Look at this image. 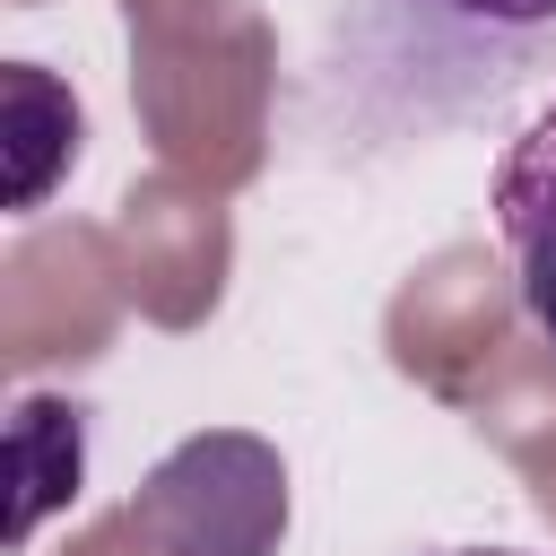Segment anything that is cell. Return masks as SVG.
<instances>
[{
	"label": "cell",
	"instance_id": "6da1fadb",
	"mask_svg": "<svg viewBox=\"0 0 556 556\" xmlns=\"http://www.w3.org/2000/svg\"><path fill=\"white\" fill-rule=\"evenodd\" d=\"M547 61L556 0H348L321 52V87L339 96L321 139L374 130L391 148H426L434 130L495 113Z\"/></svg>",
	"mask_w": 556,
	"mask_h": 556
},
{
	"label": "cell",
	"instance_id": "7a4b0ae2",
	"mask_svg": "<svg viewBox=\"0 0 556 556\" xmlns=\"http://www.w3.org/2000/svg\"><path fill=\"white\" fill-rule=\"evenodd\" d=\"M130 530L156 556H269L287 530V460L261 434H191L130 495Z\"/></svg>",
	"mask_w": 556,
	"mask_h": 556
},
{
	"label": "cell",
	"instance_id": "8992f818",
	"mask_svg": "<svg viewBox=\"0 0 556 556\" xmlns=\"http://www.w3.org/2000/svg\"><path fill=\"white\" fill-rule=\"evenodd\" d=\"M513 278H521V313L556 348V226H539L530 243H513Z\"/></svg>",
	"mask_w": 556,
	"mask_h": 556
},
{
	"label": "cell",
	"instance_id": "5b68a950",
	"mask_svg": "<svg viewBox=\"0 0 556 556\" xmlns=\"http://www.w3.org/2000/svg\"><path fill=\"white\" fill-rule=\"evenodd\" d=\"M486 208H495L504 252H513V243H530L539 226H556V87H547V104L504 139L495 182H486Z\"/></svg>",
	"mask_w": 556,
	"mask_h": 556
},
{
	"label": "cell",
	"instance_id": "3957f363",
	"mask_svg": "<svg viewBox=\"0 0 556 556\" xmlns=\"http://www.w3.org/2000/svg\"><path fill=\"white\" fill-rule=\"evenodd\" d=\"M0 148H9V208L17 217H35L43 200H52V182L78 165V148H87V113H78V96L52 78V70H35V61H9L0 70Z\"/></svg>",
	"mask_w": 556,
	"mask_h": 556
},
{
	"label": "cell",
	"instance_id": "277c9868",
	"mask_svg": "<svg viewBox=\"0 0 556 556\" xmlns=\"http://www.w3.org/2000/svg\"><path fill=\"white\" fill-rule=\"evenodd\" d=\"M78 469H87V408H70V400H17V417H9V539L26 547L35 539V521L52 513V504H70L78 495Z\"/></svg>",
	"mask_w": 556,
	"mask_h": 556
},
{
	"label": "cell",
	"instance_id": "52a82bcc",
	"mask_svg": "<svg viewBox=\"0 0 556 556\" xmlns=\"http://www.w3.org/2000/svg\"><path fill=\"white\" fill-rule=\"evenodd\" d=\"M408 556H530V547H408Z\"/></svg>",
	"mask_w": 556,
	"mask_h": 556
}]
</instances>
